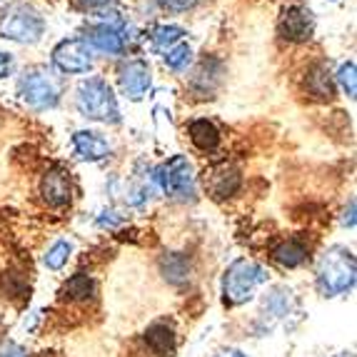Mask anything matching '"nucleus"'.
Returning a JSON list of instances; mask_svg holds the SVG:
<instances>
[{"label":"nucleus","instance_id":"f257e3e1","mask_svg":"<svg viewBox=\"0 0 357 357\" xmlns=\"http://www.w3.org/2000/svg\"><path fill=\"white\" fill-rule=\"evenodd\" d=\"M357 275V262L352 250L342 248V245H333L330 250L317 262V285L320 290L333 298V295H342V292L352 290Z\"/></svg>","mask_w":357,"mask_h":357},{"label":"nucleus","instance_id":"f03ea898","mask_svg":"<svg viewBox=\"0 0 357 357\" xmlns=\"http://www.w3.org/2000/svg\"><path fill=\"white\" fill-rule=\"evenodd\" d=\"M75 105L80 115L88 120H100V123H118V100L113 96V88L102 77H88L77 85Z\"/></svg>","mask_w":357,"mask_h":357},{"label":"nucleus","instance_id":"7ed1b4c3","mask_svg":"<svg viewBox=\"0 0 357 357\" xmlns=\"http://www.w3.org/2000/svg\"><path fill=\"white\" fill-rule=\"evenodd\" d=\"M268 280V273L257 262L240 257L225 270L222 278V300L225 305H243L255 295V290Z\"/></svg>","mask_w":357,"mask_h":357},{"label":"nucleus","instance_id":"20e7f679","mask_svg":"<svg viewBox=\"0 0 357 357\" xmlns=\"http://www.w3.org/2000/svg\"><path fill=\"white\" fill-rule=\"evenodd\" d=\"M45 33V23L30 6H10L3 18H0V36L6 40L20 43V45H33Z\"/></svg>","mask_w":357,"mask_h":357},{"label":"nucleus","instance_id":"39448f33","mask_svg":"<svg viewBox=\"0 0 357 357\" xmlns=\"http://www.w3.org/2000/svg\"><path fill=\"white\" fill-rule=\"evenodd\" d=\"M18 93L33 110H50L60 100V88L55 77L43 68H30L20 75Z\"/></svg>","mask_w":357,"mask_h":357},{"label":"nucleus","instance_id":"423d86ee","mask_svg":"<svg viewBox=\"0 0 357 357\" xmlns=\"http://www.w3.org/2000/svg\"><path fill=\"white\" fill-rule=\"evenodd\" d=\"M155 180L160 185L167 195L175 197H192L195 195V178H192V167L188 162V158L183 155H173L167 162H162L155 170Z\"/></svg>","mask_w":357,"mask_h":357},{"label":"nucleus","instance_id":"0eeeda50","mask_svg":"<svg viewBox=\"0 0 357 357\" xmlns=\"http://www.w3.org/2000/svg\"><path fill=\"white\" fill-rule=\"evenodd\" d=\"M53 63L58 70L70 73V75H80L93 68V50L83 38H70L55 45L53 50Z\"/></svg>","mask_w":357,"mask_h":357},{"label":"nucleus","instance_id":"6e6552de","mask_svg":"<svg viewBox=\"0 0 357 357\" xmlns=\"http://www.w3.org/2000/svg\"><path fill=\"white\" fill-rule=\"evenodd\" d=\"M40 195L50 208H66L73 200V180L63 165H53L40 180Z\"/></svg>","mask_w":357,"mask_h":357},{"label":"nucleus","instance_id":"1a4fd4ad","mask_svg":"<svg viewBox=\"0 0 357 357\" xmlns=\"http://www.w3.org/2000/svg\"><path fill=\"white\" fill-rule=\"evenodd\" d=\"M280 36L290 43H305L312 38L315 33V20H312V13L303 6H290L285 8V13L280 15V23H278Z\"/></svg>","mask_w":357,"mask_h":357},{"label":"nucleus","instance_id":"9d476101","mask_svg":"<svg viewBox=\"0 0 357 357\" xmlns=\"http://www.w3.org/2000/svg\"><path fill=\"white\" fill-rule=\"evenodd\" d=\"M240 170L235 165H215L210 167V173H205V188L213 197L218 200H225V197H232L240 190Z\"/></svg>","mask_w":357,"mask_h":357},{"label":"nucleus","instance_id":"9b49d317","mask_svg":"<svg viewBox=\"0 0 357 357\" xmlns=\"http://www.w3.org/2000/svg\"><path fill=\"white\" fill-rule=\"evenodd\" d=\"M83 40L107 55H118V53H123V48H126V36H123V28H120L118 23L90 25Z\"/></svg>","mask_w":357,"mask_h":357},{"label":"nucleus","instance_id":"f8f14e48","mask_svg":"<svg viewBox=\"0 0 357 357\" xmlns=\"http://www.w3.org/2000/svg\"><path fill=\"white\" fill-rule=\"evenodd\" d=\"M150 83H153V75H150L148 63L143 60H130L120 68V88L130 100H140L148 93Z\"/></svg>","mask_w":357,"mask_h":357},{"label":"nucleus","instance_id":"ddd939ff","mask_svg":"<svg viewBox=\"0 0 357 357\" xmlns=\"http://www.w3.org/2000/svg\"><path fill=\"white\" fill-rule=\"evenodd\" d=\"M220 75H222L220 60L205 58L203 63L197 66V70H195V75H192L190 85H192V90H195L197 96L210 98L215 93V88H218V83H220Z\"/></svg>","mask_w":357,"mask_h":357},{"label":"nucleus","instance_id":"4468645a","mask_svg":"<svg viewBox=\"0 0 357 357\" xmlns=\"http://www.w3.org/2000/svg\"><path fill=\"white\" fill-rule=\"evenodd\" d=\"M73 145H75V153L80 155L83 160H90V162H98L110 155V145L93 130H77L75 135H73Z\"/></svg>","mask_w":357,"mask_h":357},{"label":"nucleus","instance_id":"2eb2a0df","mask_svg":"<svg viewBox=\"0 0 357 357\" xmlns=\"http://www.w3.org/2000/svg\"><path fill=\"white\" fill-rule=\"evenodd\" d=\"M145 342H148V347L158 357L175 355V333H173V328H167V325H162V322L150 325V328L145 330Z\"/></svg>","mask_w":357,"mask_h":357},{"label":"nucleus","instance_id":"dca6fc26","mask_svg":"<svg viewBox=\"0 0 357 357\" xmlns=\"http://www.w3.org/2000/svg\"><path fill=\"white\" fill-rule=\"evenodd\" d=\"M160 270L165 275L167 282L173 285H185L190 280V260L183 252H167L160 257Z\"/></svg>","mask_w":357,"mask_h":357},{"label":"nucleus","instance_id":"f3484780","mask_svg":"<svg viewBox=\"0 0 357 357\" xmlns=\"http://www.w3.org/2000/svg\"><path fill=\"white\" fill-rule=\"evenodd\" d=\"M188 132H190V140L197 150L210 153V150H215L220 145V132H218V128L210 120H192Z\"/></svg>","mask_w":357,"mask_h":357},{"label":"nucleus","instance_id":"a211bd4d","mask_svg":"<svg viewBox=\"0 0 357 357\" xmlns=\"http://www.w3.org/2000/svg\"><path fill=\"white\" fill-rule=\"evenodd\" d=\"M273 257L280 262L282 268H298L307 260V245L303 240H287V243L275 248Z\"/></svg>","mask_w":357,"mask_h":357},{"label":"nucleus","instance_id":"6ab92c4d","mask_svg":"<svg viewBox=\"0 0 357 357\" xmlns=\"http://www.w3.org/2000/svg\"><path fill=\"white\" fill-rule=\"evenodd\" d=\"M307 90L315 98H322V100H330V98L335 96V85H333V77H330L328 66L310 68V73H307Z\"/></svg>","mask_w":357,"mask_h":357},{"label":"nucleus","instance_id":"aec40b11","mask_svg":"<svg viewBox=\"0 0 357 357\" xmlns=\"http://www.w3.org/2000/svg\"><path fill=\"white\" fill-rule=\"evenodd\" d=\"M183 36H185V30L178 28V25H158V28L153 30V36H150V40H153V48L158 50V53H167L173 45H178Z\"/></svg>","mask_w":357,"mask_h":357},{"label":"nucleus","instance_id":"412c9836","mask_svg":"<svg viewBox=\"0 0 357 357\" xmlns=\"http://www.w3.org/2000/svg\"><path fill=\"white\" fill-rule=\"evenodd\" d=\"M93 290H96V285H93V280H90L88 275L77 273V275H73L66 285H63L60 295L68 298V300H88L90 295H93Z\"/></svg>","mask_w":357,"mask_h":357},{"label":"nucleus","instance_id":"4be33fe9","mask_svg":"<svg viewBox=\"0 0 357 357\" xmlns=\"http://www.w3.org/2000/svg\"><path fill=\"white\" fill-rule=\"evenodd\" d=\"M290 290H275L273 295H268L265 300V310H268L273 317H285L290 312Z\"/></svg>","mask_w":357,"mask_h":357},{"label":"nucleus","instance_id":"5701e85b","mask_svg":"<svg viewBox=\"0 0 357 357\" xmlns=\"http://www.w3.org/2000/svg\"><path fill=\"white\" fill-rule=\"evenodd\" d=\"M190 60H192V50L188 48V45H173V48L165 53V66L167 68H173V70H183V68L190 66Z\"/></svg>","mask_w":357,"mask_h":357},{"label":"nucleus","instance_id":"b1692460","mask_svg":"<svg viewBox=\"0 0 357 357\" xmlns=\"http://www.w3.org/2000/svg\"><path fill=\"white\" fill-rule=\"evenodd\" d=\"M70 252H73V245L66 243V240H60V243H55L48 250V255H45V265H48L50 270H60L68 262Z\"/></svg>","mask_w":357,"mask_h":357},{"label":"nucleus","instance_id":"393cba45","mask_svg":"<svg viewBox=\"0 0 357 357\" xmlns=\"http://www.w3.org/2000/svg\"><path fill=\"white\" fill-rule=\"evenodd\" d=\"M337 83L340 88L345 90V96L347 98H355L357 93V77H355V63H345V66H340L337 70Z\"/></svg>","mask_w":357,"mask_h":357},{"label":"nucleus","instance_id":"a878e982","mask_svg":"<svg viewBox=\"0 0 357 357\" xmlns=\"http://www.w3.org/2000/svg\"><path fill=\"white\" fill-rule=\"evenodd\" d=\"M195 3L197 0H158V6L160 8H165V10H175V13L190 10Z\"/></svg>","mask_w":357,"mask_h":357},{"label":"nucleus","instance_id":"bb28decb","mask_svg":"<svg viewBox=\"0 0 357 357\" xmlns=\"http://www.w3.org/2000/svg\"><path fill=\"white\" fill-rule=\"evenodd\" d=\"M0 357H28V355H25L23 347L15 345V342H6V345L0 347Z\"/></svg>","mask_w":357,"mask_h":357},{"label":"nucleus","instance_id":"cd10ccee","mask_svg":"<svg viewBox=\"0 0 357 357\" xmlns=\"http://www.w3.org/2000/svg\"><path fill=\"white\" fill-rule=\"evenodd\" d=\"M110 3H115V0H77V6L83 10H98V8H105Z\"/></svg>","mask_w":357,"mask_h":357},{"label":"nucleus","instance_id":"c85d7f7f","mask_svg":"<svg viewBox=\"0 0 357 357\" xmlns=\"http://www.w3.org/2000/svg\"><path fill=\"white\" fill-rule=\"evenodd\" d=\"M10 70H13V58L0 50V77H8L10 75Z\"/></svg>","mask_w":357,"mask_h":357},{"label":"nucleus","instance_id":"c756f323","mask_svg":"<svg viewBox=\"0 0 357 357\" xmlns=\"http://www.w3.org/2000/svg\"><path fill=\"white\" fill-rule=\"evenodd\" d=\"M342 225L345 227H355V200H350L345 210V218H342Z\"/></svg>","mask_w":357,"mask_h":357},{"label":"nucleus","instance_id":"7c9ffc66","mask_svg":"<svg viewBox=\"0 0 357 357\" xmlns=\"http://www.w3.org/2000/svg\"><path fill=\"white\" fill-rule=\"evenodd\" d=\"M215 357H248V355H243L240 350H222V352H218Z\"/></svg>","mask_w":357,"mask_h":357}]
</instances>
